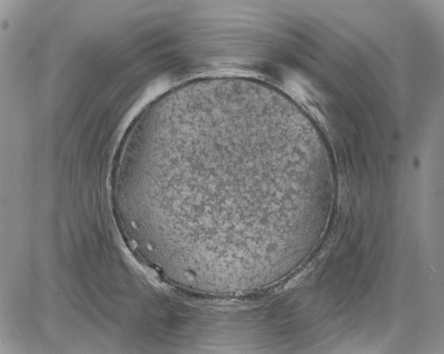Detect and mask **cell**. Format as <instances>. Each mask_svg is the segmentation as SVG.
<instances>
[{
  "mask_svg": "<svg viewBox=\"0 0 444 354\" xmlns=\"http://www.w3.org/2000/svg\"><path fill=\"white\" fill-rule=\"evenodd\" d=\"M276 159L272 146L237 134H213L163 148L162 169L169 189L208 223H251V204Z\"/></svg>",
  "mask_w": 444,
  "mask_h": 354,
  "instance_id": "6da1fadb",
  "label": "cell"
}]
</instances>
